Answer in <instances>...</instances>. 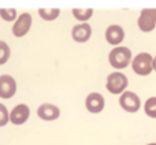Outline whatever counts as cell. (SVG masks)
Instances as JSON below:
<instances>
[{
  "label": "cell",
  "instance_id": "6da1fadb",
  "mask_svg": "<svg viewBox=\"0 0 156 145\" xmlns=\"http://www.w3.org/2000/svg\"><path fill=\"white\" fill-rule=\"evenodd\" d=\"M133 54L131 50L129 47L124 46H118L115 47L108 55V61L111 64V66H113L115 69H124L131 64Z\"/></svg>",
  "mask_w": 156,
  "mask_h": 145
},
{
  "label": "cell",
  "instance_id": "ba28073f",
  "mask_svg": "<svg viewBox=\"0 0 156 145\" xmlns=\"http://www.w3.org/2000/svg\"><path fill=\"white\" fill-rule=\"evenodd\" d=\"M17 93V82L11 75H2L0 76V97L4 100L14 97Z\"/></svg>",
  "mask_w": 156,
  "mask_h": 145
},
{
  "label": "cell",
  "instance_id": "8992f818",
  "mask_svg": "<svg viewBox=\"0 0 156 145\" xmlns=\"http://www.w3.org/2000/svg\"><path fill=\"white\" fill-rule=\"evenodd\" d=\"M140 30L142 32H152L156 27V9H144L140 12L137 19Z\"/></svg>",
  "mask_w": 156,
  "mask_h": 145
},
{
  "label": "cell",
  "instance_id": "7c38bea8",
  "mask_svg": "<svg viewBox=\"0 0 156 145\" xmlns=\"http://www.w3.org/2000/svg\"><path fill=\"white\" fill-rule=\"evenodd\" d=\"M124 36H126V32H124V29L120 25H116V24L109 25L105 30V40L108 41L109 44L116 46V47L124 40Z\"/></svg>",
  "mask_w": 156,
  "mask_h": 145
},
{
  "label": "cell",
  "instance_id": "7a4b0ae2",
  "mask_svg": "<svg viewBox=\"0 0 156 145\" xmlns=\"http://www.w3.org/2000/svg\"><path fill=\"white\" fill-rule=\"evenodd\" d=\"M153 57L149 53H138L131 59V68L136 75L140 76H148L153 71L152 68Z\"/></svg>",
  "mask_w": 156,
  "mask_h": 145
},
{
  "label": "cell",
  "instance_id": "4fadbf2b",
  "mask_svg": "<svg viewBox=\"0 0 156 145\" xmlns=\"http://www.w3.org/2000/svg\"><path fill=\"white\" fill-rule=\"evenodd\" d=\"M72 14H73V17L76 18V19H79L80 24H82V22H87V21L93 17L94 10L93 9H73L72 10Z\"/></svg>",
  "mask_w": 156,
  "mask_h": 145
},
{
  "label": "cell",
  "instance_id": "e0dca14e",
  "mask_svg": "<svg viewBox=\"0 0 156 145\" xmlns=\"http://www.w3.org/2000/svg\"><path fill=\"white\" fill-rule=\"evenodd\" d=\"M0 17L7 22H12L17 19V10L15 9H0Z\"/></svg>",
  "mask_w": 156,
  "mask_h": 145
},
{
  "label": "cell",
  "instance_id": "8fae6325",
  "mask_svg": "<svg viewBox=\"0 0 156 145\" xmlns=\"http://www.w3.org/2000/svg\"><path fill=\"white\" fill-rule=\"evenodd\" d=\"M93 35V28L88 22H82L72 28V39L77 43H86Z\"/></svg>",
  "mask_w": 156,
  "mask_h": 145
},
{
  "label": "cell",
  "instance_id": "3957f363",
  "mask_svg": "<svg viewBox=\"0 0 156 145\" xmlns=\"http://www.w3.org/2000/svg\"><path fill=\"white\" fill-rule=\"evenodd\" d=\"M127 86H129V79L122 72H112L106 77V90L111 94L120 95L122 93L126 91Z\"/></svg>",
  "mask_w": 156,
  "mask_h": 145
},
{
  "label": "cell",
  "instance_id": "5b68a950",
  "mask_svg": "<svg viewBox=\"0 0 156 145\" xmlns=\"http://www.w3.org/2000/svg\"><path fill=\"white\" fill-rule=\"evenodd\" d=\"M30 28H32V15L29 12H22L14 21L11 32L15 37H24L25 35H28Z\"/></svg>",
  "mask_w": 156,
  "mask_h": 145
},
{
  "label": "cell",
  "instance_id": "52a82bcc",
  "mask_svg": "<svg viewBox=\"0 0 156 145\" xmlns=\"http://www.w3.org/2000/svg\"><path fill=\"white\" fill-rule=\"evenodd\" d=\"M29 116H30V109L27 104H18L10 112V122L14 126H21V124L27 123Z\"/></svg>",
  "mask_w": 156,
  "mask_h": 145
},
{
  "label": "cell",
  "instance_id": "2e32d148",
  "mask_svg": "<svg viewBox=\"0 0 156 145\" xmlns=\"http://www.w3.org/2000/svg\"><path fill=\"white\" fill-rule=\"evenodd\" d=\"M11 55V48L6 41L0 40V65H4Z\"/></svg>",
  "mask_w": 156,
  "mask_h": 145
},
{
  "label": "cell",
  "instance_id": "d6986e66",
  "mask_svg": "<svg viewBox=\"0 0 156 145\" xmlns=\"http://www.w3.org/2000/svg\"><path fill=\"white\" fill-rule=\"evenodd\" d=\"M152 68H153V71H156V55L153 57V61H152Z\"/></svg>",
  "mask_w": 156,
  "mask_h": 145
},
{
  "label": "cell",
  "instance_id": "ffe728a7",
  "mask_svg": "<svg viewBox=\"0 0 156 145\" xmlns=\"http://www.w3.org/2000/svg\"><path fill=\"white\" fill-rule=\"evenodd\" d=\"M147 145H156V142H151V144H147Z\"/></svg>",
  "mask_w": 156,
  "mask_h": 145
},
{
  "label": "cell",
  "instance_id": "9a60e30c",
  "mask_svg": "<svg viewBox=\"0 0 156 145\" xmlns=\"http://www.w3.org/2000/svg\"><path fill=\"white\" fill-rule=\"evenodd\" d=\"M144 111L145 115L149 116L151 119H156V97H149L145 101Z\"/></svg>",
  "mask_w": 156,
  "mask_h": 145
},
{
  "label": "cell",
  "instance_id": "ac0fdd59",
  "mask_svg": "<svg viewBox=\"0 0 156 145\" xmlns=\"http://www.w3.org/2000/svg\"><path fill=\"white\" fill-rule=\"evenodd\" d=\"M10 122V112L6 108V105L0 102V127H4Z\"/></svg>",
  "mask_w": 156,
  "mask_h": 145
},
{
  "label": "cell",
  "instance_id": "5bb4252c",
  "mask_svg": "<svg viewBox=\"0 0 156 145\" xmlns=\"http://www.w3.org/2000/svg\"><path fill=\"white\" fill-rule=\"evenodd\" d=\"M39 15H40L41 19L44 21H54L59 17L61 14V10L59 9H39L37 10Z\"/></svg>",
  "mask_w": 156,
  "mask_h": 145
},
{
  "label": "cell",
  "instance_id": "30bf717a",
  "mask_svg": "<svg viewBox=\"0 0 156 145\" xmlns=\"http://www.w3.org/2000/svg\"><path fill=\"white\" fill-rule=\"evenodd\" d=\"M37 116L41 120L53 122V120H57L61 116V109L57 105H54V104L44 102L37 108Z\"/></svg>",
  "mask_w": 156,
  "mask_h": 145
},
{
  "label": "cell",
  "instance_id": "9c48e42d",
  "mask_svg": "<svg viewBox=\"0 0 156 145\" xmlns=\"http://www.w3.org/2000/svg\"><path fill=\"white\" fill-rule=\"evenodd\" d=\"M84 105L90 113H101L105 108V98L100 93H90L86 97Z\"/></svg>",
  "mask_w": 156,
  "mask_h": 145
},
{
  "label": "cell",
  "instance_id": "277c9868",
  "mask_svg": "<svg viewBox=\"0 0 156 145\" xmlns=\"http://www.w3.org/2000/svg\"><path fill=\"white\" fill-rule=\"evenodd\" d=\"M119 105H120V108L123 111H126V112L129 113H136L140 111V108H141V100H140V97L136 94V93L133 91H124L120 94V97H119Z\"/></svg>",
  "mask_w": 156,
  "mask_h": 145
}]
</instances>
